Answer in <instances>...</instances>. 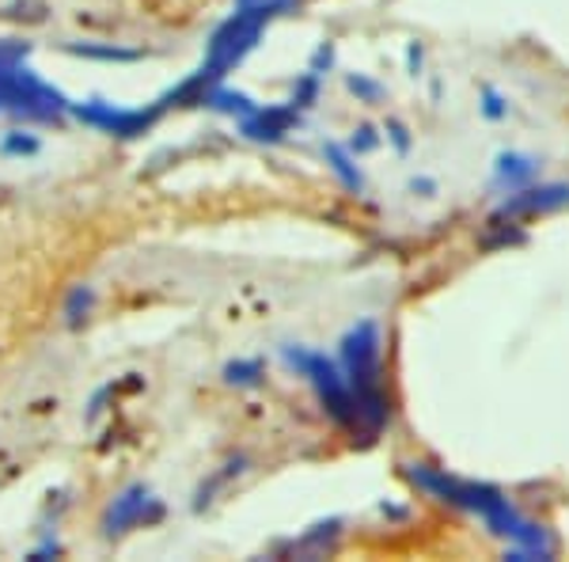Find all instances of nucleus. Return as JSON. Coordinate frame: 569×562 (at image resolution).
<instances>
[{
  "label": "nucleus",
  "mask_w": 569,
  "mask_h": 562,
  "mask_svg": "<svg viewBox=\"0 0 569 562\" xmlns=\"http://www.w3.org/2000/svg\"><path fill=\"white\" fill-rule=\"evenodd\" d=\"M300 122V107L297 103H284V107H270V110H254L247 115L243 134L254 137V141H281L292 126Z\"/></svg>",
  "instance_id": "6"
},
{
  "label": "nucleus",
  "mask_w": 569,
  "mask_h": 562,
  "mask_svg": "<svg viewBox=\"0 0 569 562\" xmlns=\"http://www.w3.org/2000/svg\"><path fill=\"white\" fill-rule=\"evenodd\" d=\"M284 362L297 368L300 376H308L311 388L319 392L323 407L330 411V418H338L346 430L361 433V407H357V395L350 388V381L338 373V365H330L323 354H311V349H292V346H284Z\"/></svg>",
  "instance_id": "3"
},
{
  "label": "nucleus",
  "mask_w": 569,
  "mask_h": 562,
  "mask_svg": "<svg viewBox=\"0 0 569 562\" xmlns=\"http://www.w3.org/2000/svg\"><path fill=\"white\" fill-rule=\"evenodd\" d=\"M569 201V187L566 183H555V187H528L520 195H512L509 201L501 206V217L509 214H550V209L566 206Z\"/></svg>",
  "instance_id": "7"
},
{
  "label": "nucleus",
  "mask_w": 569,
  "mask_h": 562,
  "mask_svg": "<svg viewBox=\"0 0 569 562\" xmlns=\"http://www.w3.org/2000/svg\"><path fill=\"white\" fill-rule=\"evenodd\" d=\"M88 304H91V293L84 289V285H80V289L72 293V297H69V304H66V316L72 319V324H77V319H80V308L88 312Z\"/></svg>",
  "instance_id": "11"
},
{
  "label": "nucleus",
  "mask_w": 569,
  "mask_h": 562,
  "mask_svg": "<svg viewBox=\"0 0 569 562\" xmlns=\"http://www.w3.org/2000/svg\"><path fill=\"white\" fill-rule=\"evenodd\" d=\"M80 118H88L91 126H99V130H110L118 137H137L144 134V126L152 122V110L144 115V110H118L110 103H91V107H80Z\"/></svg>",
  "instance_id": "5"
},
{
  "label": "nucleus",
  "mask_w": 569,
  "mask_h": 562,
  "mask_svg": "<svg viewBox=\"0 0 569 562\" xmlns=\"http://www.w3.org/2000/svg\"><path fill=\"white\" fill-rule=\"evenodd\" d=\"M346 357V381L357 395V407H361V433L376 437L388 422V400L380 392V331L372 319L357 324L342 343Z\"/></svg>",
  "instance_id": "2"
},
{
  "label": "nucleus",
  "mask_w": 569,
  "mask_h": 562,
  "mask_svg": "<svg viewBox=\"0 0 569 562\" xmlns=\"http://www.w3.org/2000/svg\"><path fill=\"white\" fill-rule=\"evenodd\" d=\"M160 502L152 497L149 486H130L126 494H118L114 497V505L107 510V521H103V529L114 536V532H126V529H133V524H144V521H156L160 517Z\"/></svg>",
  "instance_id": "4"
},
{
  "label": "nucleus",
  "mask_w": 569,
  "mask_h": 562,
  "mask_svg": "<svg viewBox=\"0 0 569 562\" xmlns=\"http://www.w3.org/2000/svg\"><path fill=\"white\" fill-rule=\"evenodd\" d=\"M410 479L429 491L440 502L456 505V510H467L475 517L486 521V529L493 536L509 540L512 543V555L517 559H550V540L539 524H531L528 517H520L512 510V502L505 497L498 486H486V483H471V479H456L445 472H433V467H410Z\"/></svg>",
  "instance_id": "1"
},
{
  "label": "nucleus",
  "mask_w": 569,
  "mask_h": 562,
  "mask_svg": "<svg viewBox=\"0 0 569 562\" xmlns=\"http://www.w3.org/2000/svg\"><path fill=\"white\" fill-rule=\"evenodd\" d=\"M228 381L232 384H254L259 381V365H228Z\"/></svg>",
  "instance_id": "10"
},
{
  "label": "nucleus",
  "mask_w": 569,
  "mask_h": 562,
  "mask_svg": "<svg viewBox=\"0 0 569 562\" xmlns=\"http://www.w3.org/2000/svg\"><path fill=\"white\" fill-rule=\"evenodd\" d=\"M536 171H539L536 160H528V156H517V152H509V156H501V160H498V179L509 183V187H520V183H528Z\"/></svg>",
  "instance_id": "8"
},
{
  "label": "nucleus",
  "mask_w": 569,
  "mask_h": 562,
  "mask_svg": "<svg viewBox=\"0 0 569 562\" xmlns=\"http://www.w3.org/2000/svg\"><path fill=\"white\" fill-rule=\"evenodd\" d=\"M4 149L8 152H12V149L16 152H34V149H39V141H34V137H12V141H8Z\"/></svg>",
  "instance_id": "12"
},
{
  "label": "nucleus",
  "mask_w": 569,
  "mask_h": 562,
  "mask_svg": "<svg viewBox=\"0 0 569 562\" xmlns=\"http://www.w3.org/2000/svg\"><path fill=\"white\" fill-rule=\"evenodd\" d=\"M327 156H330V164H335V171L346 179V187H357V190H361V175H357V171L350 168V156H346L342 149H338V145H330Z\"/></svg>",
  "instance_id": "9"
}]
</instances>
